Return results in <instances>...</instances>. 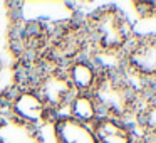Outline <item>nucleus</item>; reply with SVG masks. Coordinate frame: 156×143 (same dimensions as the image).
Wrapping results in <instances>:
<instances>
[{"label": "nucleus", "instance_id": "13", "mask_svg": "<svg viewBox=\"0 0 156 143\" xmlns=\"http://www.w3.org/2000/svg\"><path fill=\"white\" fill-rule=\"evenodd\" d=\"M134 143H156V138H151V136H138Z\"/></svg>", "mask_w": 156, "mask_h": 143}, {"label": "nucleus", "instance_id": "12", "mask_svg": "<svg viewBox=\"0 0 156 143\" xmlns=\"http://www.w3.org/2000/svg\"><path fill=\"white\" fill-rule=\"evenodd\" d=\"M136 12L143 19H153L156 17V2H134Z\"/></svg>", "mask_w": 156, "mask_h": 143}, {"label": "nucleus", "instance_id": "10", "mask_svg": "<svg viewBox=\"0 0 156 143\" xmlns=\"http://www.w3.org/2000/svg\"><path fill=\"white\" fill-rule=\"evenodd\" d=\"M134 119L141 128L143 136L156 138V91H153L149 84L139 89V105Z\"/></svg>", "mask_w": 156, "mask_h": 143}, {"label": "nucleus", "instance_id": "8", "mask_svg": "<svg viewBox=\"0 0 156 143\" xmlns=\"http://www.w3.org/2000/svg\"><path fill=\"white\" fill-rule=\"evenodd\" d=\"M92 131L98 143H134L136 135L128 123L121 119L101 116L92 125Z\"/></svg>", "mask_w": 156, "mask_h": 143}, {"label": "nucleus", "instance_id": "2", "mask_svg": "<svg viewBox=\"0 0 156 143\" xmlns=\"http://www.w3.org/2000/svg\"><path fill=\"white\" fill-rule=\"evenodd\" d=\"M89 46L104 56H119L129 46L134 37L131 22L119 9L108 7L96 9L84 22Z\"/></svg>", "mask_w": 156, "mask_h": 143}, {"label": "nucleus", "instance_id": "11", "mask_svg": "<svg viewBox=\"0 0 156 143\" xmlns=\"http://www.w3.org/2000/svg\"><path fill=\"white\" fill-rule=\"evenodd\" d=\"M67 116H71L72 119L82 123V125L92 126L101 118V113H99V108L96 105L92 94L76 93L67 105Z\"/></svg>", "mask_w": 156, "mask_h": 143}, {"label": "nucleus", "instance_id": "1", "mask_svg": "<svg viewBox=\"0 0 156 143\" xmlns=\"http://www.w3.org/2000/svg\"><path fill=\"white\" fill-rule=\"evenodd\" d=\"M91 94L101 116L121 119L124 123L134 118L139 105V89L133 84L131 76H128L122 68L102 69Z\"/></svg>", "mask_w": 156, "mask_h": 143}, {"label": "nucleus", "instance_id": "5", "mask_svg": "<svg viewBox=\"0 0 156 143\" xmlns=\"http://www.w3.org/2000/svg\"><path fill=\"white\" fill-rule=\"evenodd\" d=\"M9 113L15 119L35 128L55 118L32 86L20 88L14 93V96L9 99Z\"/></svg>", "mask_w": 156, "mask_h": 143}, {"label": "nucleus", "instance_id": "6", "mask_svg": "<svg viewBox=\"0 0 156 143\" xmlns=\"http://www.w3.org/2000/svg\"><path fill=\"white\" fill-rule=\"evenodd\" d=\"M64 72L76 93H87V94L92 93L101 76V69L96 66V62L86 57H77L67 62L64 66Z\"/></svg>", "mask_w": 156, "mask_h": 143}, {"label": "nucleus", "instance_id": "9", "mask_svg": "<svg viewBox=\"0 0 156 143\" xmlns=\"http://www.w3.org/2000/svg\"><path fill=\"white\" fill-rule=\"evenodd\" d=\"M0 143H44V138L39 128L9 115L0 118Z\"/></svg>", "mask_w": 156, "mask_h": 143}, {"label": "nucleus", "instance_id": "3", "mask_svg": "<svg viewBox=\"0 0 156 143\" xmlns=\"http://www.w3.org/2000/svg\"><path fill=\"white\" fill-rule=\"evenodd\" d=\"M122 69L128 76L151 86L156 82V34L134 35L122 52Z\"/></svg>", "mask_w": 156, "mask_h": 143}, {"label": "nucleus", "instance_id": "4", "mask_svg": "<svg viewBox=\"0 0 156 143\" xmlns=\"http://www.w3.org/2000/svg\"><path fill=\"white\" fill-rule=\"evenodd\" d=\"M32 88L39 93L42 101L47 105L54 116L59 115V109L67 108L71 98L76 94L74 88L71 86L64 72V68L59 66H54L51 71H45L42 76H39Z\"/></svg>", "mask_w": 156, "mask_h": 143}, {"label": "nucleus", "instance_id": "7", "mask_svg": "<svg viewBox=\"0 0 156 143\" xmlns=\"http://www.w3.org/2000/svg\"><path fill=\"white\" fill-rule=\"evenodd\" d=\"M52 135L55 143H98L92 126L82 125L67 115H57L52 119Z\"/></svg>", "mask_w": 156, "mask_h": 143}]
</instances>
